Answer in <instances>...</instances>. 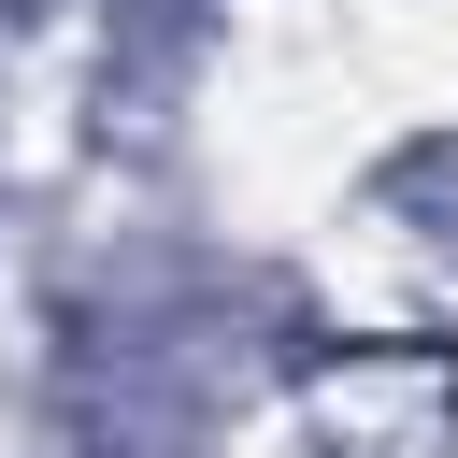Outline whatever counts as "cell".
Returning <instances> with one entry per match:
<instances>
[{
    "label": "cell",
    "instance_id": "1",
    "mask_svg": "<svg viewBox=\"0 0 458 458\" xmlns=\"http://www.w3.org/2000/svg\"><path fill=\"white\" fill-rule=\"evenodd\" d=\"M444 458H458V372H444Z\"/></svg>",
    "mask_w": 458,
    "mask_h": 458
}]
</instances>
